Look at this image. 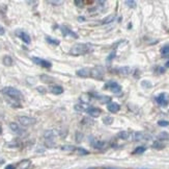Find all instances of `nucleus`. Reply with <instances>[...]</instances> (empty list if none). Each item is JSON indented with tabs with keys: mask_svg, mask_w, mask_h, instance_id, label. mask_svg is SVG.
Returning a JSON list of instances; mask_svg holds the SVG:
<instances>
[{
	"mask_svg": "<svg viewBox=\"0 0 169 169\" xmlns=\"http://www.w3.org/2000/svg\"><path fill=\"white\" fill-rule=\"evenodd\" d=\"M153 147L156 148V149H162V148H164V144L161 143L160 141H155L154 144H153Z\"/></svg>",
	"mask_w": 169,
	"mask_h": 169,
	"instance_id": "c85d7f7f",
	"label": "nucleus"
},
{
	"mask_svg": "<svg viewBox=\"0 0 169 169\" xmlns=\"http://www.w3.org/2000/svg\"><path fill=\"white\" fill-rule=\"evenodd\" d=\"M17 119L18 121H19V123L23 126H30L36 123V119L31 118V117H27V116H19Z\"/></svg>",
	"mask_w": 169,
	"mask_h": 169,
	"instance_id": "20e7f679",
	"label": "nucleus"
},
{
	"mask_svg": "<svg viewBox=\"0 0 169 169\" xmlns=\"http://www.w3.org/2000/svg\"><path fill=\"white\" fill-rule=\"evenodd\" d=\"M49 3H52V4H61L62 1H49Z\"/></svg>",
	"mask_w": 169,
	"mask_h": 169,
	"instance_id": "a19ab883",
	"label": "nucleus"
},
{
	"mask_svg": "<svg viewBox=\"0 0 169 169\" xmlns=\"http://www.w3.org/2000/svg\"><path fill=\"white\" fill-rule=\"evenodd\" d=\"M115 19V15H109L108 17H106L105 19H103L101 21V24H109L111 23V22H113V20Z\"/></svg>",
	"mask_w": 169,
	"mask_h": 169,
	"instance_id": "aec40b11",
	"label": "nucleus"
},
{
	"mask_svg": "<svg viewBox=\"0 0 169 169\" xmlns=\"http://www.w3.org/2000/svg\"><path fill=\"white\" fill-rule=\"evenodd\" d=\"M4 32H5L4 28L2 27V26H0V35H4Z\"/></svg>",
	"mask_w": 169,
	"mask_h": 169,
	"instance_id": "79ce46f5",
	"label": "nucleus"
},
{
	"mask_svg": "<svg viewBox=\"0 0 169 169\" xmlns=\"http://www.w3.org/2000/svg\"><path fill=\"white\" fill-rule=\"evenodd\" d=\"M78 20H79V21H80V20H81V21H83L84 18H83V17H79V18H78Z\"/></svg>",
	"mask_w": 169,
	"mask_h": 169,
	"instance_id": "a18cd8bd",
	"label": "nucleus"
},
{
	"mask_svg": "<svg viewBox=\"0 0 169 169\" xmlns=\"http://www.w3.org/2000/svg\"><path fill=\"white\" fill-rule=\"evenodd\" d=\"M152 138V136L145 134V133L142 132H135L132 133V139L134 141H142V140H150Z\"/></svg>",
	"mask_w": 169,
	"mask_h": 169,
	"instance_id": "423d86ee",
	"label": "nucleus"
},
{
	"mask_svg": "<svg viewBox=\"0 0 169 169\" xmlns=\"http://www.w3.org/2000/svg\"><path fill=\"white\" fill-rule=\"evenodd\" d=\"M146 150V147L144 146H139V147H136L135 150L133 152V155H140V153H143Z\"/></svg>",
	"mask_w": 169,
	"mask_h": 169,
	"instance_id": "393cba45",
	"label": "nucleus"
},
{
	"mask_svg": "<svg viewBox=\"0 0 169 169\" xmlns=\"http://www.w3.org/2000/svg\"><path fill=\"white\" fill-rule=\"evenodd\" d=\"M161 53L163 54V57H167V55L169 54V46H164L163 48L161 49Z\"/></svg>",
	"mask_w": 169,
	"mask_h": 169,
	"instance_id": "c756f323",
	"label": "nucleus"
},
{
	"mask_svg": "<svg viewBox=\"0 0 169 169\" xmlns=\"http://www.w3.org/2000/svg\"><path fill=\"white\" fill-rule=\"evenodd\" d=\"M104 89L110 90L111 92L115 93V94H118V93L121 92V87L119 86L116 81H109L108 83H106L105 86H104Z\"/></svg>",
	"mask_w": 169,
	"mask_h": 169,
	"instance_id": "7ed1b4c3",
	"label": "nucleus"
},
{
	"mask_svg": "<svg viewBox=\"0 0 169 169\" xmlns=\"http://www.w3.org/2000/svg\"><path fill=\"white\" fill-rule=\"evenodd\" d=\"M87 109H88V106H86V104H75V110L76 111L82 112V111H86Z\"/></svg>",
	"mask_w": 169,
	"mask_h": 169,
	"instance_id": "a878e982",
	"label": "nucleus"
},
{
	"mask_svg": "<svg viewBox=\"0 0 169 169\" xmlns=\"http://www.w3.org/2000/svg\"><path fill=\"white\" fill-rule=\"evenodd\" d=\"M92 145L97 149H104V148L107 147V142L105 141H101V140H92Z\"/></svg>",
	"mask_w": 169,
	"mask_h": 169,
	"instance_id": "9d476101",
	"label": "nucleus"
},
{
	"mask_svg": "<svg viewBox=\"0 0 169 169\" xmlns=\"http://www.w3.org/2000/svg\"><path fill=\"white\" fill-rule=\"evenodd\" d=\"M118 71H119V73H121V75H129V74H130V72H131V69L129 67H123V68L119 69Z\"/></svg>",
	"mask_w": 169,
	"mask_h": 169,
	"instance_id": "bb28decb",
	"label": "nucleus"
},
{
	"mask_svg": "<svg viewBox=\"0 0 169 169\" xmlns=\"http://www.w3.org/2000/svg\"><path fill=\"white\" fill-rule=\"evenodd\" d=\"M3 64L5 66H7V67H10V66L13 65V59L10 55H5V57H3Z\"/></svg>",
	"mask_w": 169,
	"mask_h": 169,
	"instance_id": "5701e85b",
	"label": "nucleus"
},
{
	"mask_svg": "<svg viewBox=\"0 0 169 169\" xmlns=\"http://www.w3.org/2000/svg\"><path fill=\"white\" fill-rule=\"evenodd\" d=\"M32 62L43 68H51V66H52V64H51L49 61L43 60V59H41V57H32Z\"/></svg>",
	"mask_w": 169,
	"mask_h": 169,
	"instance_id": "1a4fd4ad",
	"label": "nucleus"
},
{
	"mask_svg": "<svg viewBox=\"0 0 169 169\" xmlns=\"http://www.w3.org/2000/svg\"><path fill=\"white\" fill-rule=\"evenodd\" d=\"M158 124H159L160 126L166 128V126L169 125V121H167V120H160V121H158Z\"/></svg>",
	"mask_w": 169,
	"mask_h": 169,
	"instance_id": "473e14b6",
	"label": "nucleus"
},
{
	"mask_svg": "<svg viewBox=\"0 0 169 169\" xmlns=\"http://www.w3.org/2000/svg\"><path fill=\"white\" fill-rule=\"evenodd\" d=\"M76 74L80 77H88L90 76V69L88 68H82L77 70Z\"/></svg>",
	"mask_w": 169,
	"mask_h": 169,
	"instance_id": "dca6fc26",
	"label": "nucleus"
},
{
	"mask_svg": "<svg viewBox=\"0 0 169 169\" xmlns=\"http://www.w3.org/2000/svg\"><path fill=\"white\" fill-rule=\"evenodd\" d=\"M41 81H44V83H47V84H51V83H53L55 79L53 78L52 76H49V75L44 74V75H41Z\"/></svg>",
	"mask_w": 169,
	"mask_h": 169,
	"instance_id": "6ab92c4d",
	"label": "nucleus"
},
{
	"mask_svg": "<svg viewBox=\"0 0 169 169\" xmlns=\"http://www.w3.org/2000/svg\"><path fill=\"white\" fill-rule=\"evenodd\" d=\"M142 86H143V87H147V88H150V86H152V84H150V83H148V81H142Z\"/></svg>",
	"mask_w": 169,
	"mask_h": 169,
	"instance_id": "58836bf2",
	"label": "nucleus"
},
{
	"mask_svg": "<svg viewBox=\"0 0 169 169\" xmlns=\"http://www.w3.org/2000/svg\"><path fill=\"white\" fill-rule=\"evenodd\" d=\"M30 160H23L19 163V169H28L30 166Z\"/></svg>",
	"mask_w": 169,
	"mask_h": 169,
	"instance_id": "a211bd4d",
	"label": "nucleus"
},
{
	"mask_svg": "<svg viewBox=\"0 0 169 169\" xmlns=\"http://www.w3.org/2000/svg\"><path fill=\"white\" fill-rule=\"evenodd\" d=\"M131 137H132V133L127 132V131H123V132L117 134V138L123 139V140H128V139H130Z\"/></svg>",
	"mask_w": 169,
	"mask_h": 169,
	"instance_id": "f3484780",
	"label": "nucleus"
},
{
	"mask_svg": "<svg viewBox=\"0 0 169 169\" xmlns=\"http://www.w3.org/2000/svg\"><path fill=\"white\" fill-rule=\"evenodd\" d=\"M126 4H127L128 6H130V8H135V6H136V2H135V1H132V0H131V1L127 0V1H126Z\"/></svg>",
	"mask_w": 169,
	"mask_h": 169,
	"instance_id": "f704fd0d",
	"label": "nucleus"
},
{
	"mask_svg": "<svg viewBox=\"0 0 169 169\" xmlns=\"http://www.w3.org/2000/svg\"><path fill=\"white\" fill-rule=\"evenodd\" d=\"M77 147L73 145H62L61 146V149L64 150V152H75Z\"/></svg>",
	"mask_w": 169,
	"mask_h": 169,
	"instance_id": "b1692460",
	"label": "nucleus"
},
{
	"mask_svg": "<svg viewBox=\"0 0 169 169\" xmlns=\"http://www.w3.org/2000/svg\"><path fill=\"white\" fill-rule=\"evenodd\" d=\"M86 113L89 115L90 117H99L100 114H101V110L98 108H95V106H88V109L86 110Z\"/></svg>",
	"mask_w": 169,
	"mask_h": 169,
	"instance_id": "9b49d317",
	"label": "nucleus"
},
{
	"mask_svg": "<svg viewBox=\"0 0 169 169\" xmlns=\"http://www.w3.org/2000/svg\"><path fill=\"white\" fill-rule=\"evenodd\" d=\"M76 152L79 153V155H88V152L87 150H85L84 148H82V147H77L76 148Z\"/></svg>",
	"mask_w": 169,
	"mask_h": 169,
	"instance_id": "2f4dec72",
	"label": "nucleus"
},
{
	"mask_svg": "<svg viewBox=\"0 0 169 169\" xmlns=\"http://www.w3.org/2000/svg\"><path fill=\"white\" fill-rule=\"evenodd\" d=\"M60 29H61V34L63 37H66V35H71V37H74V38H78V35L77 34H75L74 32H72L71 29H68L66 26H61L60 27Z\"/></svg>",
	"mask_w": 169,
	"mask_h": 169,
	"instance_id": "4468645a",
	"label": "nucleus"
},
{
	"mask_svg": "<svg viewBox=\"0 0 169 169\" xmlns=\"http://www.w3.org/2000/svg\"><path fill=\"white\" fill-rule=\"evenodd\" d=\"M103 122L105 124H107V125H110V124L113 122V118H112V117H110V116H107V117H105V118L103 119Z\"/></svg>",
	"mask_w": 169,
	"mask_h": 169,
	"instance_id": "7c9ffc66",
	"label": "nucleus"
},
{
	"mask_svg": "<svg viewBox=\"0 0 169 169\" xmlns=\"http://www.w3.org/2000/svg\"><path fill=\"white\" fill-rule=\"evenodd\" d=\"M74 3H75V5L78 6V8H82L84 4V1L83 0H75Z\"/></svg>",
	"mask_w": 169,
	"mask_h": 169,
	"instance_id": "72a5a7b5",
	"label": "nucleus"
},
{
	"mask_svg": "<svg viewBox=\"0 0 169 169\" xmlns=\"http://www.w3.org/2000/svg\"><path fill=\"white\" fill-rule=\"evenodd\" d=\"M49 90H50V92H52L53 94H55V95H59L63 92V88H62L61 86H58V84L50 86L49 87Z\"/></svg>",
	"mask_w": 169,
	"mask_h": 169,
	"instance_id": "ddd939ff",
	"label": "nucleus"
},
{
	"mask_svg": "<svg viewBox=\"0 0 169 169\" xmlns=\"http://www.w3.org/2000/svg\"><path fill=\"white\" fill-rule=\"evenodd\" d=\"M46 41L48 42L49 44H51V45H59V43L60 42L58 41V40H56V39H54V38H51V37H49V35H47L46 37Z\"/></svg>",
	"mask_w": 169,
	"mask_h": 169,
	"instance_id": "412c9836",
	"label": "nucleus"
},
{
	"mask_svg": "<svg viewBox=\"0 0 169 169\" xmlns=\"http://www.w3.org/2000/svg\"><path fill=\"white\" fill-rule=\"evenodd\" d=\"M115 54H116V53H115V51H113V52H111L110 54H109V57H107V62H110V61H112L113 59H114L115 57Z\"/></svg>",
	"mask_w": 169,
	"mask_h": 169,
	"instance_id": "e433bc0d",
	"label": "nucleus"
},
{
	"mask_svg": "<svg viewBox=\"0 0 169 169\" xmlns=\"http://www.w3.org/2000/svg\"><path fill=\"white\" fill-rule=\"evenodd\" d=\"M16 35L17 37H19L20 39L22 40V41L24 42V43H26V44H30V42H31V39H30V35L27 34V32H25L24 30H21V29H18V30H16Z\"/></svg>",
	"mask_w": 169,
	"mask_h": 169,
	"instance_id": "6e6552de",
	"label": "nucleus"
},
{
	"mask_svg": "<svg viewBox=\"0 0 169 169\" xmlns=\"http://www.w3.org/2000/svg\"><path fill=\"white\" fill-rule=\"evenodd\" d=\"M157 70H159V71H160V73H164V72H165V69L162 68V67H159V68L157 69Z\"/></svg>",
	"mask_w": 169,
	"mask_h": 169,
	"instance_id": "37998d69",
	"label": "nucleus"
},
{
	"mask_svg": "<svg viewBox=\"0 0 169 169\" xmlns=\"http://www.w3.org/2000/svg\"><path fill=\"white\" fill-rule=\"evenodd\" d=\"M168 113H169V111H168Z\"/></svg>",
	"mask_w": 169,
	"mask_h": 169,
	"instance_id": "09e8293b",
	"label": "nucleus"
},
{
	"mask_svg": "<svg viewBox=\"0 0 169 169\" xmlns=\"http://www.w3.org/2000/svg\"><path fill=\"white\" fill-rule=\"evenodd\" d=\"M104 73H105V70H104L103 68L97 67L90 70V76H92L93 78H97V79H102L104 76Z\"/></svg>",
	"mask_w": 169,
	"mask_h": 169,
	"instance_id": "0eeeda50",
	"label": "nucleus"
},
{
	"mask_svg": "<svg viewBox=\"0 0 169 169\" xmlns=\"http://www.w3.org/2000/svg\"><path fill=\"white\" fill-rule=\"evenodd\" d=\"M156 101L161 106H167L169 103V95L167 93H161L156 97Z\"/></svg>",
	"mask_w": 169,
	"mask_h": 169,
	"instance_id": "39448f33",
	"label": "nucleus"
},
{
	"mask_svg": "<svg viewBox=\"0 0 169 169\" xmlns=\"http://www.w3.org/2000/svg\"><path fill=\"white\" fill-rule=\"evenodd\" d=\"M2 93L17 101L23 98V94H22L18 89L14 88V87H5V88L2 89Z\"/></svg>",
	"mask_w": 169,
	"mask_h": 169,
	"instance_id": "f03ea898",
	"label": "nucleus"
},
{
	"mask_svg": "<svg viewBox=\"0 0 169 169\" xmlns=\"http://www.w3.org/2000/svg\"><path fill=\"white\" fill-rule=\"evenodd\" d=\"M165 67H166V68H169V61L165 64Z\"/></svg>",
	"mask_w": 169,
	"mask_h": 169,
	"instance_id": "c03bdc74",
	"label": "nucleus"
},
{
	"mask_svg": "<svg viewBox=\"0 0 169 169\" xmlns=\"http://www.w3.org/2000/svg\"><path fill=\"white\" fill-rule=\"evenodd\" d=\"M104 169H118V168H111V167H106V168H104Z\"/></svg>",
	"mask_w": 169,
	"mask_h": 169,
	"instance_id": "49530a36",
	"label": "nucleus"
},
{
	"mask_svg": "<svg viewBox=\"0 0 169 169\" xmlns=\"http://www.w3.org/2000/svg\"><path fill=\"white\" fill-rule=\"evenodd\" d=\"M5 169H16V166H15V165H12V164H10V165H7V166H6Z\"/></svg>",
	"mask_w": 169,
	"mask_h": 169,
	"instance_id": "ea45409f",
	"label": "nucleus"
},
{
	"mask_svg": "<svg viewBox=\"0 0 169 169\" xmlns=\"http://www.w3.org/2000/svg\"><path fill=\"white\" fill-rule=\"evenodd\" d=\"M10 128L15 133V134H18V135L24 134V130H23V128H20L19 124H17L16 122H12V123L10 124Z\"/></svg>",
	"mask_w": 169,
	"mask_h": 169,
	"instance_id": "f8f14e48",
	"label": "nucleus"
},
{
	"mask_svg": "<svg viewBox=\"0 0 169 169\" xmlns=\"http://www.w3.org/2000/svg\"><path fill=\"white\" fill-rule=\"evenodd\" d=\"M93 49L92 45L90 44H85V43H78L75 44L70 50V53L74 57H78V55H83L88 52H92Z\"/></svg>",
	"mask_w": 169,
	"mask_h": 169,
	"instance_id": "f257e3e1",
	"label": "nucleus"
},
{
	"mask_svg": "<svg viewBox=\"0 0 169 169\" xmlns=\"http://www.w3.org/2000/svg\"><path fill=\"white\" fill-rule=\"evenodd\" d=\"M98 99H99L100 101L101 102H106V103H109V102L111 101V97H109V96H99V97H97Z\"/></svg>",
	"mask_w": 169,
	"mask_h": 169,
	"instance_id": "cd10ccee",
	"label": "nucleus"
},
{
	"mask_svg": "<svg viewBox=\"0 0 169 169\" xmlns=\"http://www.w3.org/2000/svg\"><path fill=\"white\" fill-rule=\"evenodd\" d=\"M167 140H169V134H167L166 132H163L161 133L159 136H158V141H167Z\"/></svg>",
	"mask_w": 169,
	"mask_h": 169,
	"instance_id": "4be33fe9",
	"label": "nucleus"
},
{
	"mask_svg": "<svg viewBox=\"0 0 169 169\" xmlns=\"http://www.w3.org/2000/svg\"><path fill=\"white\" fill-rule=\"evenodd\" d=\"M82 138H83V134H81V133L77 132L76 133V141L77 142H80L82 140Z\"/></svg>",
	"mask_w": 169,
	"mask_h": 169,
	"instance_id": "c9c22d12",
	"label": "nucleus"
},
{
	"mask_svg": "<svg viewBox=\"0 0 169 169\" xmlns=\"http://www.w3.org/2000/svg\"><path fill=\"white\" fill-rule=\"evenodd\" d=\"M107 109L109 112L111 113H116L119 111V109H121V106H119L118 103H116V102H109L108 106H107Z\"/></svg>",
	"mask_w": 169,
	"mask_h": 169,
	"instance_id": "2eb2a0df",
	"label": "nucleus"
},
{
	"mask_svg": "<svg viewBox=\"0 0 169 169\" xmlns=\"http://www.w3.org/2000/svg\"><path fill=\"white\" fill-rule=\"evenodd\" d=\"M2 133V128H1V125H0V134Z\"/></svg>",
	"mask_w": 169,
	"mask_h": 169,
	"instance_id": "de8ad7c7",
	"label": "nucleus"
},
{
	"mask_svg": "<svg viewBox=\"0 0 169 169\" xmlns=\"http://www.w3.org/2000/svg\"><path fill=\"white\" fill-rule=\"evenodd\" d=\"M36 90L39 91V93H46V89L44 87H37Z\"/></svg>",
	"mask_w": 169,
	"mask_h": 169,
	"instance_id": "4c0bfd02",
	"label": "nucleus"
}]
</instances>
